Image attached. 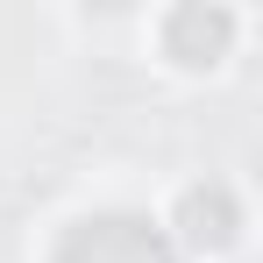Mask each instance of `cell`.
Listing matches in <instances>:
<instances>
[{
	"label": "cell",
	"mask_w": 263,
	"mask_h": 263,
	"mask_svg": "<svg viewBox=\"0 0 263 263\" xmlns=\"http://www.w3.org/2000/svg\"><path fill=\"white\" fill-rule=\"evenodd\" d=\"M178 228H185V242H192V249H228V242H235V228H242V214H235L228 185H192V192H185V206H178Z\"/></svg>",
	"instance_id": "3"
},
{
	"label": "cell",
	"mask_w": 263,
	"mask_h": 263,
	"mask_svg": "<svg viewBox=\"0 0 263 263\" xmlns=\"http://www.w3.org/2000/svg\"><path fill=\"white\" fill-rule=\"evenodd\" d=\"M50 263H178L164 228H149L142 214H92L79 228H64Z\"/></svg>",
	"instance_id": "1"
},
{
	"label": "cell",
	"mask_w": 263,
	"mask_h": 263,
	"mask_svg": "<svg viewBox=\"0 0 263 263\" xmlns=\"http://www.w3.org/2000/svg\"><path fill=\"white\" fill-rule=\"evenodd\" d=\"M228 36H235L228 7H171V22H164V50L178 64H214L228 50Z\"/></svg>",
	"instance_id": "2"
}]
</instances>
